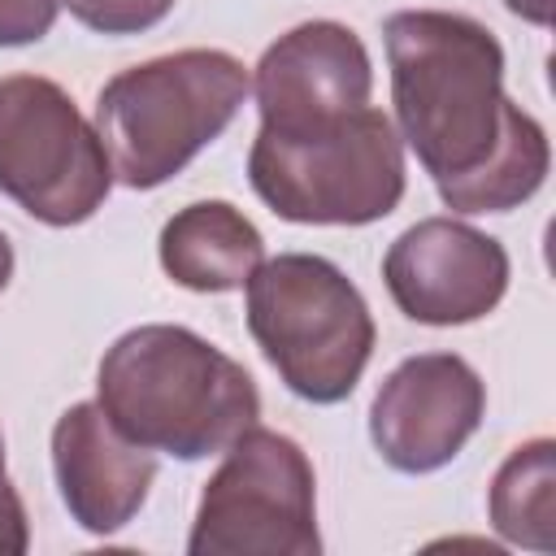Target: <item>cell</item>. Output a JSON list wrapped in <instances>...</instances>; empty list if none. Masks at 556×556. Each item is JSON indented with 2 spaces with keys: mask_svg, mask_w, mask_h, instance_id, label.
<instances>
[{
  "mask_svg": "<svg viewBox=\"0 0 556 556\" xmlns=\"http://www.w3.org/2000/svg\"><path fill=\"white\" fill-rule=\"evenodd\" d=\"M26 547H30V526H26L22 495L0 473V556H22Z\"/></svg>",
  "mask_w": 556,
  "mask_h": 556,
  "instance_id": "obj_16",
  "label": "cell"
},
{
  "mask_svg": "<svg viewBox=\"0 0 556 556\" xmlns=\"http://www.w3.org/2000/svg\"><path fill=\"white\" fill-rule=\"evenodd\" d=\"M486 508L500 539L530 552H552L556 547V443L530 439L513 447L491 478Z\"/></svg>",
  "mask_w": 556,
  "mask_h": 556,
  "instance_id": "obj_13",
  "label": "cell"
},
{
  "mask_svg": "<svg viewBox=\"0 0 556 556\" xmlns=\"http://www.w3.org/2000/svg\"><path fill=\"white\" fill-rule=\"evenodd\" d=\"M0 191L43 226H78L113 191L96 126L43 74L0 78Z\"/></svg>",
  "mask_w": 556,
  "mask_h": 556,
  "instance_id": "obj_7",
  "label": "cell"
},
{
  "mask_svg": "<svg viewBox=\"0 0 556 556\" xmlns=\"http://www.w3.org/2000/svg\"><path fill=\"white\" fill-rule=\"evenodd\" d=\"M52 473L61 504L87 534H117L143 508L156 456L126 439L100 404H70L52 426Z\"/></svg>",
  "mask_w": 556,
  "mask_h": 556,
  "instance_id": "obj_11",
  "label": "cell"
},
{
  "mask_svg": "<svg viewBox=\"0 0 556 556\" xmlns=\"http://www.w3.org/2000/svg\"><path fill=\"white\" fill-rule=\"evenodd\" d=\"M9 278H13V243H9V235L0 230V291L9 287Z\"/></svg>",
  "mask_w": 556,
  "mask_h": 556,
  "instance_id": "obj_18",
  "label": "cell"
},
{
  "mask_svg": "<svg viewBox=\"0 0 556 556\" xmlns=\"http://www.w3.org/2000/svg\"><path fill=\"white\" fill-rule=\"evenodd\" d=\"M0 473H4V434H0Z\"/></svg>",
  "mask_w": 556,
  "mask_h": 556,
  "instance_id": "obj_19",
  "label": "cell"
},
{
  "mask_svg": "<svg viewBox=\"0 0 556 556\" xmlns=\"http://www.w3.org/2000/svg\"><path fill=\"white\" fill-rule=\"evenodd\" d=\"M248 330L282 387L308 404L356 391L374 352V313L356 282L326 256L282 252L252 269Z\"/></svg>",
  "mask_w": 556,
  "mask_h": 556,
  "instance_id": "obj_5",
  "label": "cell"
},
{
  "mask_svg": "<svg viewBox=\"0 0 556 556\" xmlns=\"http://www.w3.org/2000/svg\"><path fill=\"white\" fill-rule=\"evenodd\" d=\"M96 404L126 439L174 460L217 456L261 417L252 374L204 334L169 321L113 339L96 369Z\"/></svg>",
  "mask_w": 556,
  "mask_h": 556,
  "instance_id": "obj_2",
  "label": "cell"
},
{
  "mask_svg": "<svg viewBox=\"0 0 556 556\" xmlns=\"http://www.w3.org/2000/svg\"><path fill=\"white\" fill-rule=\"evenodd\" d=\"M252 91L265 130L321 126L369 104L374 65L352 26L317 17L291 26L261 52Z\"/></svg>",
  "mask_w": 556,
  "mask_h": 556,
  "instance_id": "obj_10",
  "label": "cell"
},
{
  "mask_svg": "<svg viewBox=\"0 0 556 556\" xmlns=\"http://www.w3.org/2000/svg\"><path fill=\"white\" fill-rule=\"evenodd\" d=\"M504 4L530 26H552V0H504Z\"/></svg>",
  "mask_w": 556,
  "mask_h": 556,
  "instance_id": "obj_17",
  "label": "cell"
},
{
  "mask_svg": "<svg viewBox=\"0 0 556 556\" xmlns=\"http://www.w3.org/2000/svg\"><path fill=\"white\" fill-rule=\"evenodd\" d=\"M61 13V0H0V48L39 43Z\"/></svg>",
  "mask_w": 556,
  "mask_h": 556,
  "instance_id": "obj_15",
  "label": "cell"
},
{
  "mask_svg": "<svg viewBox=\"0 0 556 556\" xmlns=\"http://www.w3.org/2000/svg\"><path fill=\"white\" fill-rule=\"evenodd\" d=\"M248 182L282 222L369 226L404 200V139L374 104L300 130L261 126L248 152Z\"/></svg>",
  "mask_w": 556,
  "mask_h": 556,
  "instance_id": "obj_4",
  "label": "cell"
},
{
  "mask_svg": "<svg viewBox=\"0 0 556 556\" xmlns=\"http://www.w3.org/2000/svg\"><path fill=\"white\" fill-rule=\"evenodd\" d=\"M191 556H317V478L304 447L248 426L200 491Z\"/></svg>",
  "mask_w": 556,
  "mask_h": 556,
  "instance_id": "obj_6",
  "label": "cell"
},
{
  "mask_svg": "<svg viewBox=\"0 0 556 556\" xmlns=\"http://www.w3.org/2000/svg\"><path fill=\"white\" fill-rule=\"evenodd\" d=\"M252 74L222 48H182L113 74L96 96V135L113 178L152 191L182 174L243 109Z\"/></svg>",
  "mask_w": 556,
  "mask_h": 556,
  "instance_id": "obj_3",
  "label": "cell"
},
{
  "mask_svg": "<svg viewBox=\"0 0 556 556\" xmlns=\"http://www.w3.org/2000/svg\"><path fill=\"white\" fill-rule=\"evenodd\" d=\"M161 269L187 291H239L265 261L261 230L226 200H195L161 226Z\"/></svg>",
  "mask_w": 556,
  "mask_h": 556,
  "instance_id": "obj_12",
  "label": "cell"
},
{
  "mask_svg": "<svg viewBox=\"0 0 556 556\" xmlns=\"http://www.w3.org/2000/svg\"><path fill=\"white\" fill-rule=\"evenodd\" d=\"M486 417V387L456 352H421L400 361L374 404L369 439L400 473H434L460 456Z\"/></svg>",
  "mask_w": 556,
  "mask_h": 556,
  "instance_id": "obj_8",
  "label": "cell"
},
{
  "mask_svg": "<svg viewBox=\"0 0 556 556\" xmlns=\"http://www.w3.org/2000/svg\"><path fill=\"white\" fill-rule=\"evenodd\" d=\"M382 282L408 321L465 326L504 300L508 252L456 217H426L387 248Z\"/></svg>",
  "mask_w": 556,
  "mask_h": 556,
  "instance_id": "obj_9",
  "label": "cell"
},
{
  "mask_svg": "<svg viewBox=\"0 0 556 556\" xmlns=\"http://www.w3.org/2000/svg\"><path fill=\"white\" fill-rule=\"evenodd\" d=\"M400 139L452 213H508L552 165L547 130L504 96V48L465 13L400 9L382 26Z\"/></svg>",
  "mask_w": 556,
  "mask_h": 556,
  "instance_id": "obj_1",
  "label": "cell"
},
{
  "mask_svg": "<svg viewBox=\"0 0 556 556\" xmlns=\"http://www.w3.org/2000/svg\"><path fill=\"white\" fill-rule=\"evenodd\" d=\"M61 9L96 35H139L165 22L174 0H61Z\"/></svg>",
  "mask_w": 556,
  "mask_h": 556,
  "instance_id": "obj_14",
  "label": "cell"
}]
</instances>
